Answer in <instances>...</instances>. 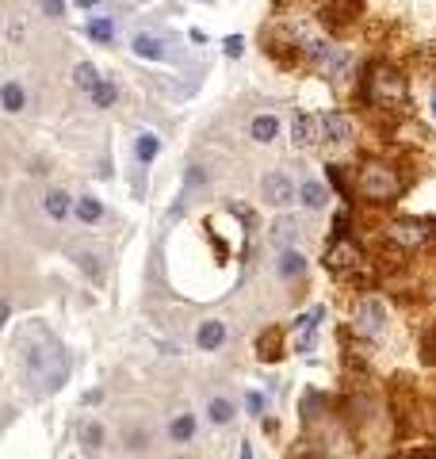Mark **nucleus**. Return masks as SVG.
Here are the masks:
<instances>
[{"mask_svg":"<svg viewBox=\"0 0 436 459\" xmlns=\"http://www.w3.org/2000/svg\"><path fill=\"white\" fill-rule=\"evenodd\" d=\"M23 364H27V379L38 383V395H54V390L66 383V372H69L61 344L46 330H35V344H27Z\"/></svg>","mask_w":436,"mask_h":459,"instance_id":"1","label":"nucleus"},{"mask_svg":"<svg viewBox=\"0 0 436 459\" xmlns=\"http://www.w3.org/2000/svg\"><path fill=\"white\" fill-rule=\"evenodd\" d=\"M356 188L368 199H391V195H398L402 180H398V172L386 165H363L356 169Z\"/></svg>","mask_w":436,"mask_h":459,"instance_id":"2","label":"nucleus"},{"mask_svg":"<svg viewBox=\"0 0 436 459\" xmlns=\"http://www.w3.org/2000/svg\"><path fill=\"white\" fill-rule=\"evenodd\" d=\"M360 249L352 241H344V237H337V245L329 249V257H326V264H329V272L333 276H352L360 268Z\"/></svg>","mask_w":436,"mask_h":459,"instance_id":"3","label":"nucleus"},{"mask_svg":"<svg viewBox=\"0 0 436 459\" xmlns=\"http://www.w3.org/2000/svg\"><path fill=\"white\" fill-rule=\"evenodd\" d=\"M371 100H406V80L394 69L379 65V73L371 77Z\"/></svg>","mask_w":436,"mask_h":459,"instance_id":"4","label":"nucleus"},{"mask_svg":"<svg viewBox=\"0 0 436 459\" xmlns=\"http://www.w3.org/2000/svg\"><path fill=\"white\" fill-rule=\"evenodd\" d=\"M261 195L272 203V207H287V203L295 199V184H291L287 172H264V180H261Z\"/></svg>","mask_w":436,"mask_h":459,"instance_id":"5","label":"nucleus"},{"mask_svg":"<svg viewBox=\"0 0 436 459\" xmlns=\"http://www.w3.org/2000/svg\"><path fill=\"white\" fill-rule=\"evenodd\" d=\"M383 325H386L383 302H379V299H363L360 310H356V330L368 333V337H379V333H383Z\"/></svg>","mask_w":436,"mask_h":459,"instance_id":"6","label":"nucleus"},{"mask_svg":"<svg viewBox=\"0 0 436 459\" xmlns=\"http://www.w3.org/2000/svg\"><path fill=\"white\" fill-rule=\"evenodd\" d=\"M321 138H329V142H349L352 138V119L341 111H326L321 115Z\"/></svg>","mask_w":436,"mask_h":459,"instance_id":"7","label":"nucleus"},{"mask_svg":"<svg viewBox=\"0 0 436 459\" xmlns=\"http://www.w3.org/2000/svg\"><path fill=\"white\" fill-rule=\"evenodd\" d=\"M318 127H321V119H314V115H295V127H291V142H295L298 150L314 146V142H318Z\"/></svg>","mask_w":436,"mask_h":459,"instance_id":"8","label":"nucleus"},{"mask_svg":"<svg viewBox=\"0 0 436 459\" xmlns=\"http://www.w3.org/2000/svg\"><path fill=\"white\" fill-rule=\"evenodd\" d=\"M425 234H429V226L417 223V218H402V223L391 226V237L398 245H417V241H425Z\"/></svg>","mask_w":436,"mask_h":459,"instance_id":"9","label":"nucleus"},{"mask_svg":"<svg viewBox=\"0 0 436 459\" xmlns=\"http://www.w3.org/2000/svg\"><path fill=\"white\" fill-rule=\"evenodd\" d=\"M134 54L138 57H150V62H165L168 50H165V43H161L157 35H150V31H142V35H134Z\"/></svg>","mask_w":436,"mask_h":459,"instance_id":"10","label":"nucleus"},{"mask_svg":"<svg viewBox=\"0 0 436 459\" xmlns=\"http://www.w3.org/2000/svg\"><path fill=\"white\" fill-rule=\"evenodd\" d=\"M196 341H199V348L203 352H215L218 344L226 341V325L222 322H203L199 325V333H196Z\"/></svg>","mask_w":436,"mask_h":459,"instance_id":"11","label":"nucleus"},{"mask_svg":"<svg viewBox=\"0 0 436 459\" xmlns=\"http://www.w3.org/2000/svg\"><path fill=\"white\" fill-rule=\"evenodd\" d=\"M73 85L85 88V92H96V88H100L103 80H100V73H96V65H92V62H80L77 69H73Z\"/></svg>","mask_w":436,"mask_h":459,"instance_id":"12","label":"nucleus"},{"mask_svg":"<svg viewBox=\"0 0 436 459\" xmlns=\"http://www.w3.org/2000/svg\"><path fill=\"white\" fill-rule=\"evenodd\" d=\"M77 218H80L85 226L100 223V218H103V203L96 199V195H80V199H77Z\"/></svg>","mask_w":436,"mask_h":459,"instance_id":"13","label":"nucleus"},{"mask_svg":"<svg viewBox=\"0 0 436 459\" xmlns=\"http://www.w3.org/2000/svg\"><path fill=\"white\" fill-rule=\"evenodd\" d=\"M276 130H279V119H276V115H256L253 127H249V134H253L256 142H272V138H276Z\"/></svg>","mask_w":436,"mask_h":459,"instance_id":"14","label":"nucleus"},{"mask_svg":"<svg viewBox=\"0 0 436 459\" xmlns=\"http://www.w3.org/2000/svg\"><path fill=\"white\" fill-rule=\"evenodd\" d=\"M298 199H303L310 211H318V207H326V188H321L318 180H303V188H298Z\"/></svg>","mask_w":436,"mask_h":459,"instance_id":"15","label":"nucleus"},{"mask_svg":"<svg viewBox=\"0 0 436 459\" xmlns=\"http://www.w3.org/2000/svg\"><path fill=\"white\" fill-rule=\"evenodd\" d=\"M256 352H261L264 364H272V360L279 356V330H264L261 341H256Z\"/></svg>","mask_w":436,"mask_h":459,"instance_id":"16","label":"nucleus"},{"mask_svg":"<svg viewBox=\"0 0 436 459\" xmlns=\"http://www.w3.org/2000/svg\"><path fill=\"white\" fill-rule=\"evenodd\" d=\"M134 153H138V161H142V165H145V161H153V157L161 153V138L145 130V134H138V142H134Z\"/></svg>","mask_w":436,"mask_h":459,"instance_id":"17","label":"nucleus"},{"mask_svg":"<svg viewBox=\"0 0 436 459\" xmlns=\"http://www.w3.org/2000/svg\"><path fill=\"white\" fill-rule=\"evenodd\" d=\"M0 96H4V111H8V115L23 111V88H20V80H4Z\"/></svg>","mask_w":436,"mask_h":459,"instance_id":"18","label":"nucleus"},{"mask_svg":"<svg viewBox=\"0 0 436 459\" xmlns=\"http://www.w3.org/2000/svg\"><path fill=\"white\" fill-rule=\"evenodd\" d=\"M69 207H73V199L66 192H46V215L50 218H66Z\"/></svg>","mask_w":436,"mask_h":459,"instance_id":"19","label":"nucleus"},{"mask_svg":"<svg viewBox=\"0 0 436 459\" xmlns=\"http://www.w3.org/2000/svg\"><path fill=\"white\" fill-rule=\"evenodd\" d=\"M191 432H196V417H191V414L176 417V421L168 425V437H173L176 444H184V440H191Z\"/></svg>","mask_w":436,"mask_h":459,"instance_id":"20","label":"nucleus"},{"mask_svg":"<svg viewBox=\"0 0 436 459\" xmlns=\"http://www.w3.org/2000/svg\"><path fill=\"white\" fill-rule=\"evenodd\" d=\"M279 272H284L287 280L303 276L306 272V257H303V253H284V257H279Z\"/></svg>","mask_w":436,"mask_h":459,"instance_id":"21","label":"nucleus"},{"mask_svg":"<svg viewBox=\"0 0 436 459\" xmlns=\"http://www.w3.org/2000/svg\"><path fill=\"white\" fill-rule=\"evenodd\" d=\"M207 414H211V421L215 425H226V421H233V406L226 398H211V406H207Z\"/></svg>","mask_w":436,"mask_h":459,"instance_id":"22","label":"nucleus"},{"mask_svg":"<svg viewBox=\"0 0 436 459\" xmlns=\"http://www.w3.org/2000/svg\"><path fill=\"white\" fill-rule=\"evenodd\" d=\"M111 35H115L111 20H88V38H96V43H111Z\"/></svg>","mask_w":436,"mask_h":459,"instance_id":"23","label":"nucleus"},{"mask_svg":"<svg viewBox=\"0 0 436 459\" xmlns=\"http://www.w3.org/2000/svg\"><path fill=\"white\" fill-rule=\"evenodd\" d=\"M321 409H326V398H321L318 390H310V395L303 398V417L306 421H314V417H321Z\"/></svg>","mask_w":436,"mask_h":459,"instance_id":"24","label":"nucleus"},{"mask_svg":"<svg viewBox=\"0 0 436 459\" xmlns=\"http://www.w3.org/2000/svg\"><path fill=\"white\" fill-rule=\"evenodd\" d=\"M111 104H115V85H108V80H103V85L92 92V108H111Z\"/></svg>","mask_w":436,"mask_h":459,"instance_id":"25","label":"nucleus"},{"mask_svg":"<svg viewBox=\"0 0 436 459\" xmlns=\"http://www.w3.org/2000/svg\"><path fill=\"white\" fill-rule=\"evenodd\" d=\"M272 237H276V241H291V237H295V223H291V218H284V223L272 230Z\"/></svg>","mask_w":436,"mask_h":459,"instance_id":"26","label":"nucleus"},{"mask_svg":"<svg viewBox=\"0 0 436 459\" xmlns=\"http://www.w3.org/2000/svg\"><path fill=\"white\" fill-rule=\"evenodd\" d=\"M38 4H43V12L50 15V20H61V8H66L61 0H38Z\"/></svg>","mask_w":436,"mask_h":459,"instance_id":"27","label":"nucleus"},{"mask_svg":"<svg viewBox=\"0 0 436 459\" xmlns=\"http://www.w3.org/2000/svg\"><path fill=\"white\" fill-rule=\"evenodd\" d=\"M100 440H103V429H100V425H88V429H85V444L96 448Z\"/></svg>","mask_w":436,"mask_h":459,"instance_id":"28","label":"nucleus"},{"mask_svg":"<svg viewBox=\"0 0 436 459\" xmlns=\"http://www.w3.org/2000/svg\"><path fill=\"white\" fill-rule=\"evenodd\" d=\"M226 54H230V57L241 54V35H230V38H226Z\"/></svg>","mask_w":436,"mask_h":459,"instance_id":"29","label":"nucleus"},{"mask_svg":"<svg viewBox=\"0 0 436 459\" xmlns=\"http://www.w3.org/2000/svg\"><path fill=\"white\" fill-rule=\"evenodd\" d=\"M409 459H436V448H417V452H409Z\"/></svg>","mask_w":436,"mask_h":459,"instance_id":"30","label":"nucleus"},{"mask_svg":"<svg viewBox=\"0 0 436 459\" xmlns=\"http://www.w3.org/2000/svg\"><path fill=\"white\" fill-rule=\"evenodd\" d=\"M249 409H253V414H261V409H264V398L256 395V390H253V395H249Z\"/></svg>","mask_w":436,"mask_h":459,"instance_id":"31","label":"nucleus"},{"mask_svg":"<svg viewBox=\"0 0 436 459\" xmlns=\"http://www.w3.org/2000/svg\"><path fill=\"white\" fill-rule=\"evenodd\" d=\"M131 448H134V452H142V448H145V432H131Z\"/></svg>","mask_w":436,"mask_h":459,"instance_id":"32","label":"nucleus"},{"mask_svg":"<svg viewBox=\"0 0 436 459\" xmlns=\"http://www.w3.org/2000/svg\"><path fill=\"white\" fill-rule=\"evenodd\" d=\"M238 459H253V448H249V444H241V452H238Z\"/></svg>","mask_w":436,"mask_h":459,"instance_id":"33","label":"nucleus"},{"mask_svg":"<svg viewBox=\"0 0 436 459\" xmlns=\"http://www.w3.org/2000/svg\"><path fill=\"white\" fill-rule=\"evenodd\" d=\"M77 4H80V8H96L100 0H77Z\"/></svg>","mask_w":436,"mask_h":459,"instance_id":"34","label":"nucleus"},{"mask_svg":"<svg viewBox=\"0 0 436 459\" xmlns=\"http://www.w3.org/2000/svg\"><path fill=\"white\" fill-rule=\"evenodd\" d=\"M306 459H329V456H306Z\"/></svg>","mask_w":436,"mask_h":459,"instance_id":"35","label":"nucleus"},{"mask_svg":"<svg viewBox=\"0 0 436 459\" xmlns=\"http://www.w3.org/2000/svg\"><path fill=\"white\" fill-rule=\"evenodd\" d=\"M433 108H436V104H433Z\"/></svg>","mask_w":436,"mask_h":459,"instance_id":"36","label":"nucleus"},{"mask_svg":"<svg viewBox=\"0 0 436 459\" xmlns=\"http://www.w3.org/2000/svg\"><path fill=\"white\" fill-rule=\"evenodd\" d=\"M180 459H184V456H180Z\"/></svg>","mask_w":436,"mask_h":459,"instance_id":"37","label":"nucleus"}]
</instances>
